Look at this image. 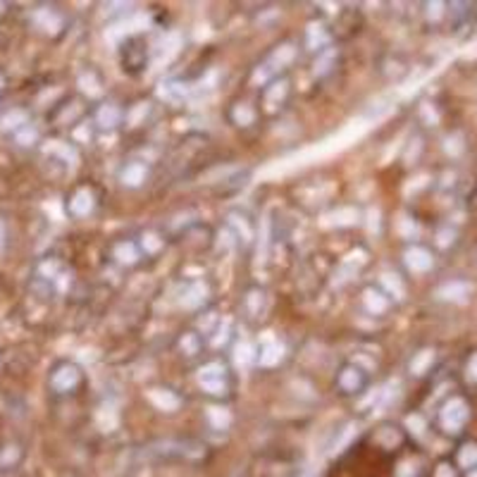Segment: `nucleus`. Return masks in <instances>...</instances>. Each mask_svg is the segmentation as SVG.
<instances>
[{"mask_svg": "<svg viewBox=\"0 0 477 477\" xmlns=\"http://www.w3.org/2000/svg\"><path fill=\"white\" fill-rule=\"evenodd\" d=\"M177 346L182 351V356L187 358H198L206 349V339H203L201 332H194V329H187V332H182L177 339Z\"/></svg>", "mask_w": 477, "mask_h": 477, "instance_id": "obj_14", "label": "nucleus"}, {"mask_svg": "<svg viewBox=\"0 0 477 477\" xmlns=\"http://www.w3.org/2000/svg\"><path fill=\"white\" fill-rule=\"evenodd\" d=\"M96 208H98V194L91 184H82V187H77L75 191L68 196V213L72 217H77V220L93 215V210Z\"/></svg>", "mask_w": 477, "mask_h": 477, "instance_id": "obj_7", "label": "nucleus"}, {"mask_svg": "<svg viewBox=\"0 0 477 477\" xmlns=\"http://www.w3.org/2000/svg\"><path fill=\"white\" fill-rule=\"evenodd\" d=\"M24 447L20 441H3L0 444V475H12L24 463Z\"/></svg>", "mask_w": 477, "mask_h": 477, "instance_id": "obj_12", "label": "nucleus"}, {"mask_svg": "<svg viewBox=\"0 0 477 477\" xmlns=\"http://www.w3.org/2000/svg\"><path fill=\"white\" fill-rule=\"evenodd\" d=\"M84 384H86V375H84V368L75 360H58L51 368L48 387L55 396L79 394V389H84Z\"/></svg>", "mask_w": 477, "mask_h": 477, "instance_id": "obj_2", "label": "nucleus"}, {"mask_svg": "<svg viewBox=\"0 0 477 477\" xmlns=\"http://www.w3.org/2000/svg\"><path fill=\"white\" fill-rule=\"evenodd\" d=\"M141 251H139V244L136 238H117L112 241L110 247V261L119 268H134L141 263Z\"/></svg>", "mask_w": 477, "mask_h": 477, "instance_id": "obj_9", "label": "nucleus"}, {"mask_svg": "<svg viewBox=\"0 0 477 477\" xmlns=\"http://www.w3.org/2000/svg\"><path fill=\"white\" fill-rule=\"evenodd\" d=\"M255 360H258V363L265 368L277 366V363L282 360V346H279L277 342L263 344L261 349H258V356H255Z\"/></svg>", "mask_w": 477, "mask_h": 477, "instance_id": "obj_21", "label": "nucleus"}, {"mask_svg": "<svg viewBox=\"0 0 477 477\" xmlns=\"http://www.w3.org/2000/svg\"><path fill=\"white\" fill-rule=\"evenodd\" d=\"M296 60V48L291 44H282L275 45L272 53L268 55V62H265V68H272V79L275 77H282V72L289 68L291 62Z\"/></svg>", "mask_w": 477, "mask_h": 477, "instance_id": "obj_13", "label": "nucleus"}, {"mask_svg": "<svg viewBox=\"0 0 477 477\" xmlns=\"http://www.w3.org/2000/svg\"><path fill=\"white\" fill-rule=\"evenodd\" d=\"M149 399L156 403L158 408L167 410V413H172V410H177L179 406H182V399H179V396L174 394L172 389H163V387L150 389Z\"/></svg>", "mask_w": 477, "mask_h": 477, "instance_id": "obj_19", "label": "nucleus"}, {"mask_svg": "<svg viewBox=\"0 0 477 477\" xmlns=\"http://www.w3.org/2000/svg\"><path fill=\"white\" fill-rule=\"evenodd\" d=\"M360 301H363V306L375 315L384 313V311L389 308V296L384 294V291L375 289V287H368V289L360 294Z\"/></svg>", "mask_w": 477, "mask_h": 477, "instance_id": "obj_17", "label": "nucleus"}, {"mask_svg": "<svg viewBox=\"0 0 477 477\" xmlns=\"http://www.w3.org/2000/svg\"><path fill=\"white\" fill-rule=\"evenodd\" d=\"M258 117V110H255L254 105L248 103H234L230 108V119L231 125H237V127H251Z\"/></svg>", "mask_w": 477, "mask_h": 477, "instance_id": "obj_18", "label": "nucleus"}, {"mask_svg": "<svg viewBox=\"0 0 477 477\" xmlns=\"http://www.w3.org/2000/svg\"><path fill=\"white\" fill-rule=\"evenodd\" d=\"M141 454L156 463H201L208 458V447L198 440H158L143 447Z\"/></svg>", "mask_w": 477, "mask_h": 477, "instance_id": "obj_1", "label": "nucleus"}, {"mask_svg": "<svg viewBox=\"0 0 477 477\" xmlns=\"http://www.w3.org/2000/svg\"><path fill=\"white\" fill-rule=\"evenodd\" d=\"M332 68H336V48L335 45H327V48H322V51L315 55L313 72L315 77H325L332 72Z\"/></svg>", "mask_w": 477, "mask_h": 477, "instance_id": "obj_20", "label": "nucleus"}, {"mask_svg": "<svg viewBox=\"0 0 477 477\" xmlns=\"http://www.w3.org/2000/svg\"><path fill=\"white\" fill-rule=\"evenodd\" d=\"M291 96V82L289 77H275V79H270L261 91V108L268 115H277V112H282L289 103Z\"/></svg>", "mask_w": 477, "mask_h": 477, "instance_id": "obj_6", "label": "nucleus"}, {"mask_svg": "<svg viewBox=\"0 0 477 477\" xmlns=\"http://www.w3.org/2000/svg\"><path fill=\"white\" fill-rule=\"evenodd\" d=\"M150 110H153V105L146 103V101H139V103L129 105L127 110H125V127L129 129H136L141 127V125H146V119L150 117Z\"/></svg>", "mask_w": 477, "mask_h": 477, "instance_id": "obj_16", "label": "nucleus"}, {"mask_svg": "<svg viewBox=\"0 0 477 477\" xmlns=\"http://www.w3.org/2000/svg\"><path fill=\"white\" fill-rule=\"evenodd\" d=\"M136 244H139V251H141L143 258L158 255L165 248V234H160L158 230H146L139 234Z\"/></svg>", "mask_w": 477, "mask_h": 477, "instance_id": "obj_15", "label": "nucleus"}, {"mask_svg": "<svg viewBox=\"0 0 477 477\" xmlns=\"http://www.w3.org/2000/svg\"><path fill=\"white\" fill-rule=\"evenodd\" d=\"M119 62H122V69L127 75H141L143 69L149 68V44H146V38L139 36V34L125 38V44L119 48Z\"/></svg>", "mask_w": 477, "mask_h": 477, "instance_id": "obj_5", "label": "nucleus"}, {"mask_svg": "<svg viewBox=\"0 0 477 477\" xmlns=\"http://www.w3.org/2000/svg\"><path fill=\"white\" fill-rule=\"evenodd\" d=\"M198 384H201L206 394L217 396V399L230 396V392L234 389V384H231V370L224 366L222 360H208L206 366H201V370H198Z\"/></svg>", "mask_w": 477, "mask_h": 477, "instance_id": "obj_4", "label": "nucleus"}, {"mask_svg": "<svg viewBox=\"0 0 477 477\" xmlns=\"http://www.w3.org/2000/svg\"><path fill=\"white\" fill-rule=\"evenodd\" d=\"M91 122L101 132H112V129H117L125 122V110L117 103H112V101H103L91 112Z\"/></svg>", "mask_w": 477, "mask_h": 477, "instance_id": "obj_8", "label": "nucleus"}, {"mask_svg": "<svg viewBox=\"0 0 477 477\" xmlns=\"http://www.w3.org/2000/svg\"><path fill=\"white\" fill-rule=\"evenodd\" d=\"M150 177V167L146 160H129L119 167V182L129 189L143 187Z\"/></svg>", "mask_w": 477, "mask_h": 477, "instance_id": "obj_11", "label": "nucleus"}, {"mask_svg": "<svg viewBox=\"0 0 477 477\" xmlns=\"http://www.w3.org/2000/svg\"><path fill=\"white\" fill-rule=\"evenodd\" d=\"M370 387V375L363 366H358L353 360H344L335 375V389L336 394L344 399H356V396L366 394Z\"/></svg>", "mask_w": 477, "mask_h": 477, "instance_id": "obj_3", "label": "nucleus"}, {"mask_svg": "<svg viewBox=\"0 0 477 477\" xmlns=\"http://www.w3.org/2000/svg\"><path fill=\"white\" fill-rule=\"evenodd\" d=\"M265 303H268V296H265V289L258 284L248 287L241 296V311L248 320H261L263 313H265Z\"/></svg>", "mask_w": 477, "mask_h": 477, "instance_id": "obj_10", "label": "nucleus"}]
</instances>
